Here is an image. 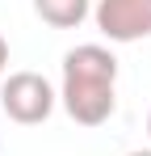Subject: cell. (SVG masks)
I'll list each match as a JSON object with an SVG mask.
<instances>
[{"label":"cell","instance_id":"obj_1","mask_svg":"<svg viewBox=\"0 0 151 156\" xmlns=\"http://www.w3.org/2000/svg\"><path fill=\"white\" fill-rule=\"evenodd\" d=\"M59 101L80 127H101L118 110V59L101 42H84L63 55Z\"/></svg>","mask_w":151,"mask_h":156},{"label":"cell","instance_id":"obj_2","mask_svg":"<svg viewBox=\"0 0 151 156\" xmlns=\"http://www.w3.org/2000/svg\"><path fill=\"white\" fill-rule=\"evenodd\" d=\"M55 101H59V93L50 89V80L42 72H13L0 84V110L13 122H21V127L46 122L55 114Z\"/></svg>","mask_w":151,"mask_h":156},{"label":"cell","instance_id":"obj_3","mask_svg":"<svg viewBox=\"0 0 151 156\" xmlns=\"http://www.w3.org/2000/svg\"><path fill=\"white\" fill-rule=\"evenodd\" d=\"M92 21L109 42L151 38V0H97Z\"/></svg>","mask_w":151,"mask_h":156},{"label":"cell","instance_id":"obj_4","mask_svg":"<svg viewBox=\"0 0 151 156\" xmlns=\"http://www.w3.org/2000/svg\"><path fill=\"white\" fill-rule=\"evenodd\" d=\"M34 13L55 30H76L88 13H92V4L88 0H34Z\"/></svg>","mask_w":151,"mask_h":156},{"label":"cell","instance_id":"obj_5","mask_svg":"<svg viewBox=\"0 0 151 156\" xmlns=\"http://www.w3.org/2000/svg\"><path fill=\"white\" fill-rule=\"evenodd\" d=\"M4 68H8V42L0 38V76H4Z\"/></svg>","mask_w":151,"mask_h":156},{"label":"cell","instance_id":"obj_6","mask_svg":"<svg viewBox=\"0 0 151 156\" xmlns=\"http://www.w3.org/2000/svg\"><path fill=\"white\" fill-rule=\"evenodd\" d=\"M126 156H151V148H134V152H126Z\"/></svg>","mask_w":151,"mask_h":156},{"label":"cell","instance_id":"obj_7","mask_svg":"<svg viewBox=\"0 0 151 156\" xmlns=\"http://www.w3.org/2000/svg\"><path fill=\"white\" fill-rule=\"evenodd\" d=\"M147 135H151V114H147Z\"/></svg>","mask_w":151,"mask_h":156}]
</instances>
